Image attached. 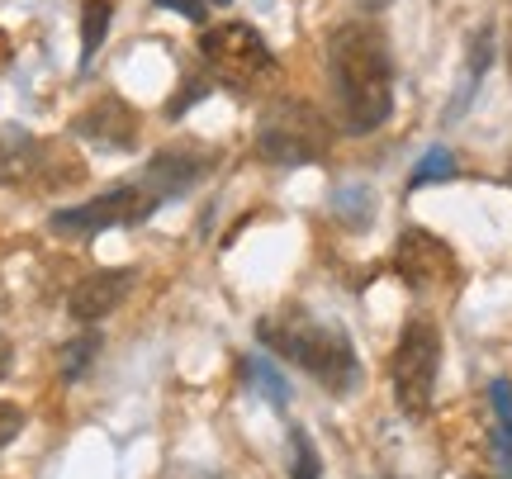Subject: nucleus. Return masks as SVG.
<instances>
[{
    "label": "nucleus",
    "instance_id": "obj_1",
    "mask_svg": "<svg viewBox=\"0 0 512 479\" xmlns=\"http://www.w3.org/2000/svg\"><path fill=\"white\" fill-rule=\"evenodd\" d=\"M332 91L347 133H375L394 110V62L375 24H347L328 43Z\"/></svg>",
    "mask_w": 512,
    "mask_h": 479
},
{
    "label": "nucleus",
    "instance_id": "obj_2",
    "mask_svg": "<svg viewBox=\"0 0 512 479\" xmlns=\"http://www.w3.org/2000/svg\"><path fill=\"white\" fill-rule=\"evenodd\" d=\"M256 342L271 347L275 356L294 361L299 370H309L313 380L332 394H347L361 380V361H356V347L342 328L332 323H318L313 314H271L256 323Z\"/></svg>",
    "mask_w": 512,
    "mask_h": 479
},
{
    "label": "nucleus",
    "instance_id": "obj_3",
    "mask_svg": "<svg viewBox=\"0 0 512 479\" xmlns=\"http://www.w3.org/2000/svg\"><path fill=\"white\" fill-rule=\"evenodd\" d=\"M332 148L328 119L309 100H275L256 124V157L271 166H309L323 162Z\"/></svg>",
    "mask_w": 512,
    "mask_h": 479
},
{
    "label": "nucleus",
    "instance_id": "obj_4",
    "mask_svg": "<svg viewBox=\"0 0 512 479\" xmlns=\"http://www.w3.org/2000/svg\"><path fill=\"white\" fill-rule=\"evenodd\" d=\"M200 57L204 67L219 76L233 91H261L275 81V57L266 48V38L256 34L252 24H214L200 34Z\"/></svg>",
    "mask_w": 512,
    "mask_h": 479
},
{
    "label": "nucleus",
    "instance_id": "obj_5",
    "mask_svg": "<svg viewBox=\"0 0 512 479\" xmlns=\"http://www.w3.org/2000/svg\"><path fill=\"white\" fill-rule=\"evenodd\" d=\"M437 370H441V337L427 318H408V328L399 332V347H394V361H389V375H394V399L408 418H422L432 408V394H437Z\"/></svg>",
    "mask_w": 512,
    "mask_h": 479
},
{
    "label": "nucleus",
    "instance_id": "obj_6",
    "mask_svg": "<svg viewBox=\"0 0 512 479\" xmlns=\"http://www.w3.org/2000/svg\"><path fill=\"white\" fill-rule=\"evenodd\" d=\"M157 209V200L147 195L143 185H119L110 195H95L86 204H72V209H57L48 228L62 233V238H91V233H105V228H119V223H138Z\"/></svg>",
    "mask_w": 512,
    "mask_h": 479
},
{
    "label": "nucleus",
    "instance_id": "obj_7",
    "mask_svg": "<svg viewBox=\"0 0 512 479\" xmlns=\"http://www.w3.org/2000/svg\"><path fill=\"white\" fill-rule=\"evenodd\" d=\"M394 271H399L403 285L432 290V285L456 280V252L427 228H403L399 247H394Z\"/></svg>",
    "mask_w": 512,
    "mask_h": 479
},
{
    "label": "nucleus",
    "instance_id": "obj_8",
    "mask_svg": "<svg viewBox=\"0 0 512 479\" xmlns=\"http://www.w3.org/2000/svg\"><path fill=\"white\" fill-rule=\"evenodd\" d=\"M76 138H86V143H95V148L105 152H124L133 148V129H138V119H133V110H128L119 95H100L91 110L76 114Z\"/></svg>",
    "mask_w": 512,
    "mask_h": 479
},
{
    "label": "nucleus",
    "instance_id": "obj_9",
    "mask_svg": "<svg viewBox=\"0 0 512 479\" xmlns=\"http://www.w3.org/2000/svg\"><path fill=\"white\" fill-rule=\"evenodd\" d=\"M204 171H209V157L204 152H190V148H162L152 162H147L143 171V190L152 195V200L162 204L171 200V195H181V190H190V185L200 181Z\"/></svg>",
    "mask_w": 512,
    "mask_h": 479
},
{
    "label": "nucleus",
    "instance_id": "obj_10",
    "mask_svg": "<svg viewBox=\"0 0 512 479\" xmlns=\"http://www.w3.org/2000/svg\"><path fill=\"white\" fill-rule=\"evenodd\" d=\"M53 152L19 124H0V185H34Z\"/></svg>",
    "mask_w": 512,
    "mask_h": 479
},
{
    "label": "nucleus",
    "instance_id": "obj_11",
    "mask_svg": "<svg viewBox=\"0 0 512 479\" xmlns=\"http://www.w3.org/2000/svg\"><path fill=\"white\" fill-rule=\"evenodd\" d=\"M128 285H133V271H95L72 290L67 309H72L76 323H100V318H110L124 304Z\"/></svg>",
    "mask_w": 512,
    "mask_h": 479
},
{
    "label": "nucleus",
    "instance_id": "obj_12",
    "mask_svg": "<svg viewBox=\"0 0 512 479\" xmlns=\"http://www.w3.org/2000/svg\"><path fill=\"white\" fill-rule=\"evenodd\" d=\"M332 219L347 223V228H366L375 219V195H370L366 185H342L332 195Z\"/></svg>",
    "mask_w": 512,
    "mask_h": 479
},
{
    "label": "nucleus",
    "instance_id": "obj_13",
    "mask_svg": "<svg viewBox=\"0 0 512 479\" xmlns=\"http://www.w3.org/2000/svg\"><path fill=\"white\" fill-rule=\"evenodd\" d=\"M110 15H114L110 0H86L81 5V62H91L100 53V43L110 34Z\"/></svg>",
    "mask_w": 512,
    "mask_h": 479
},
{
    "label": "nucleus",
    "instance_id": "obj_14",
    "mask_svg": "<svg viewBox=\"0 0 512 479\" xmlns=\"http://www.w3.org/2000/svg\"><path fill=\"white\" fill-rule=\"evenodd\" d=\"M489 62H494V34H489V29H479L475 43H470V67H465V86H460V95H456V105H451V114L470 105V95H475L479 76L489 72Z\"/></svg>",
    "mask_w": 512,
    "mask_h": 479
},
{
    "label": "nucleus",
    "instance_id": "obj_15",
    "mask_svg": "<svg viewBox=\"0 0 512 479\" xmlns=\"http://www.w3.org/2000/svg\"><path fill=\"white\" fill-rule=\"evenodd\" d=\"M242 370H247V380H252V385L266 394V404H271V408H285V404H290V385H285V375H280V370H275L266 356H247V361H242Z\"/></svg>",
    "mask_w": 512,
    "mask_h": 479
},
{
    "label": "nucleus",
    "instance_id": "obj_16",
    "mask_svg": "<svg viewBox=\"0 0 512 479\" xmlns=\"http://www.w3.org/2000/svg\"><path fill=\"white\" fill-rule=\"evenodd\" d=\"M290 475L294 479H318L323 475V461H318V446L304 427H290Z\"/></svg>",
    "mask_w": 512,
    "mask_h": 479
},
{
    "label": "nucleus",
    "instance_id": "obj_17",
    "mask_svg": "<svg viewBox=\"0 0 512 479\" xmlns=\"http://www.w3.org/2000/svg\"><path fill=\"white\" fill-rule=\"evenodd\" d=\"M95 351H100V332H81L76 342H67V347H62V361H57V366H62V375H67V380H81V375L91 370Z\"/></svg>",
    "mask_w": 512,
    "mask_h": 479
},
{
    "label": "nucleus",
    "instance_id": "obj_18",
    "mask_svg": "<svg viewBox=\"0 0 512 479\" xmlns=\"http://www.w3.org/2000/svg\"><path fill=\"white\" fill-rule=\"evenodd\" d=\"M451 176H456V157L446 148H432L418 162V171L408 176V190H422V185H432V181H451Z\"/></svg>",
    "mask_w": 512,
    "mask_h": 479
},
{
    "label": "nucleus",
    "instance_id": "obj_19",
    "mask_svg": "<svg viewBox=\"0 0 512 479\" xmlns=\"http://www.w3.org/2000/svg\"><path fill=\"white\" fill-rule=\"evenodd\" d=\"M489 394H494V413H498V423H503L498 442H503V451H512V389L503 385V380H498V385L489 389Z\"/></svg>",
    "mask_w": 512,
    "mask_h": 479
},
{
    "label": "nucleus",
    "instance_id": "obj_20",
    "mask_svg": "<svg viewBox=\"0 0 512 479\" xmlns=\"http://www.w3.org/2000/svg\"><path fill=\"white\" fill-rule=\"evenodd\" d=\"M204 95H209V81H204V76H190V81H185V95H176V100L166 105V114H171V119H181L190 105H200Z\"/></svg>",
    "mask_w": 512,
    "mask_h": 479
},
{
    "label": "nucleus",
    "instance_id": "obj_21",
    "mask_svg": "<svg viewBox=\"0 0 512 479\" xmlns=\"http://www.w3.org/2000/svg\"><path fill=\"white\" fill-rule=\"evenodd\" d=\"M19 432H24V413H19L15 404H0V451L15 442Z\"/></svg>",
    "mask_w": 512,
    "mask_h": 479
},
{
    "label": "nucleus",
    "instance_id": "obj_22",
    "mask_svg": "<svg viewBox=\"0 0 512 479\" xmlns=\"http://www.w3.org/2000/svg\"><path fill=\"white\" fill-rule=\"evenodd\" d=\"M5 370H10V342H0V380H5Z\"/></svg>",
    "mask_w": 512,
    "mask_h": 479
},
{
    "label": "nucleus",
    "instance_id": "obj_23",
    "mask_svg": "<svg viewBox=\"0 0 512 479\" xmlns=\"http://www.w3.org/2000/svg\"><path fill=\"white\" fill-rule=\"evenodd\" d=\"M361 5H366V10H384V5H389V0H361Z\"/></svg>",
    "mask_w": 512,
    "mask_h": 479
},
{
    "label": "nucleus",
    "instance_id": "obj_24",
    "mask_svg": "<svg viewBox=\"0 0 512 479\" xmlns=\"http://www.w3.org/2000/svg\"><path fill=\"white\" fill-rule=\"evenodd\" d=\"M204 5H228V0H204Z\"/></svg>",
    "mask_w": 512,
    "mask_h": 479
},
{
    "label": "nucleus",
    "instance_id": "obj_25",
    "mask_svg": "<svg viewBox=\"0 0 512 479\" xmlns=\"http://www.w3.org/2000/svg\"><path fill=\"white\" fill-rule=\"evenodd\" d=\"M508 72H512V43H508Z\"/></svg>",
    "mask_w": 512,
    "mask_h": 479
},
{
    "label": "nucleus",
    "instance_id": "obj_26",
    "mask_svg": "<svg viewBox=\"0 0 512 479\" xmlns=\"http://www.w3.org/2000/svg\"><path fill=\"white\" fill-rule=\"evenodd\" d=\"M508 181H512V171H508Z\"/></svg>",
    "mask_w": 512,
    "mask_h": 479
},
{
    "label": "nucleus",
    "instance_id": "obj_27",
    "mask_svg": "<svg viewBox=\"0 0 512 479\" xmlns=\"http://www.w3.org/2000/svg\"><path fill=\"white\" fill-rule=\"evenodd\" d=\"M384 479H389V475H384Z\"/></svg>",
    "mask_w": 512,
    "mask_h": 479
}]
</instances>
